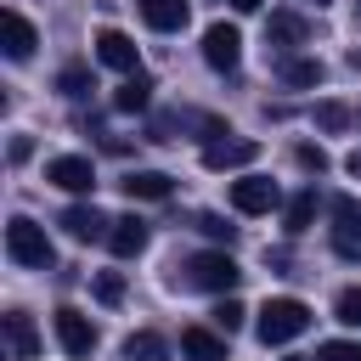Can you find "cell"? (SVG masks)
Masks as SVG:
<instances>
[{
    "label": "cell",
    "mask_w": 361,
    "mask_h": 361,
    "mask_svg": "<svg viewBox=\"0 0 361 361\" xmlns=\"http://www.w3.org/2000/svg\"><path fill=\"white\" fill-rule=\"evenodd\" d=\"M6 259L11 265H23V271H51V237H45V226H34L28 214H11V226H6Z\"/></svg>",
    "instance_id": "1"
},
{
    "label": "cell",
    "mask_w": 361,
    "mask_h": 361,
    "mask_svg": "<svg viewBox=\"0 0 361 361\" xmlns=\"http://www.w3.org/2000/svg\"><path fill=\"white\" fill-rule=\"evenodd\" d=\"M175 130H180V135H192V141H209V147L231 135V124H226V118L197 113V107H175V113H158V118H152V141H175Z\"/></svg>",
    "instance_id": "2"
},
{
    "label": "cell",
    "mask_w": 361,
    "mask_h": 361,
    "mask_svg": "<svg viewBox=\"0 0 361 361\" xmlns=\"http://www.w3.org/2000/svg\"><path fill=\"white\" fill-rule=\"evenodd\" d=\"M305 327H310V305H305V299H265V310H259V322H254L259 344H288V338H299Z\"/></svg>",
    "instance_id": "3"
},
{
    "label": "cell",
    "mask_w": 361,
    "mask_h": 361,
    "mask_svg": "<svg viewBox=\"0 0 361 361\" xmlns=\"http://www.w3.org/2000/svg\"><path fill=\"white\" fill-rule=\"evenodd\" d=\"M180 271H186V282L203 288V293H231V288L243 282V271H237L231 254H192Z\"/></svg>",
    "instance_id": "4"
},
{
    "label": "cell",
    "mask_w": 361,
    "mask_h": 361,
    "mask_svg": "<svg viewBox=\"0 0 361 361\" xmlns=\"http://www.w3.org/2000/svg\"><path fill=\"white\" fill-rule=\"evenodd\" d=\"M203 62H209L214 73H237V62H243V34H237L231 23H209V34H203Z\"/></svg>",
    "instance_id": "5"
},
{
    "label": "cell",
    "mask_w": 361,
    "mask_h": 361,
    "mask_svg": "<svg viewBox=\"0 0 361 361\" xmlns=\"http://www.w3.org/2000/svg\"><path fill=\"white\" fill-rule=\"evenodd\" d=\"M276 203H282L276 180H265V175H243V180H231V209H237V214H271Z\"/></svg>",
    "instance_id": "6"
},
{
    "label": "cell",
    "mask_w": 361,
    "mask_h": 361,
    "mask_svg": "<svg viewBox=\"0 0 361 361\" xmlns=\"http://www.w3.org/2000/svg\"><path fill=\"white\" fill-rule=\"evenodd\" d=\"M56 338H62V350H68L73 361H85V355L96 350V322H90L85 310L62 305V310H56Z\"/></svg>",
    "instance_id": "7"
},
{
    "label": "cell",
    "mask_w": 361,
    "mask_h": 361,
    "mask_svg": "<svg viewBox=\"0 0 361 361\" xmlns=\"http://www.w3.org/2000/svg\"><path fill=\"white\" fill-rule=\"evenodd\" d=\"M333 248L344 259H361V203L355 197H333Z\"/></svg>",
    "instance_id": "8"
},
{
    "label": "cell",
    "mask_w": 361,
    "mask_h": 361,
    "mask_svg": "<svg viewBox=\"0 0 361 361\" xmlns=\"http://www.w3.org/2000/svg\"><path fill=\"white\" fill-rule=\"evenodd\" d=\"M96 56H102L107 68H118L124 79H130V73H141V68H135V62H141V51H135V39H130V34H118V28H102V34H96Z\"/></svg>",
    "instance_id": "9"
},
{
    "label": "cell",
    "mask_w": 361,
    "mask_h": 361,
    "mask_svg": "<svg viewBox=\"0 0 361 361\" xmlns=\"http://www.w3.org/2000/svg\"><path fill=\"white\" fill-rule=\"evenodd\" d=\"M0 39H6V56L11 62H28L34 45H39V34H34V23L23 11H0Z\"/></svg>",
    "instance_id": "10"
},
{
    "label": "cell",
    "mask_w": 361,
    "mask_h": 361,
    "mask_svg": "<svg viewBox=\"0 0 361 361\" xmlns=\"http://www.w3.org/2000/svg\"><path fill=\"white\" fill-rule=\"evenodd\" d=\"M62 231H68V237H79V243H96V237L107 243V231H113V220H107V214H102L96 203H73V209L62 214Z\"/></svg>",
    "instance_id": "11"
},
{
    "label": "cell",
    "mask_w": 361,
    "mask_h": 361,
    "mask_svg": "<svg viewBox=\"0 0 361 361\" xmlns=\"http://www.w3.org/2000/svg\"><path fill=\"white\" fill-rule=\"evenodd\" d=\"M259 158V141H214V147H203V169H248Z\"/></svg>",
    "instance_id": "12"
},
{
    "label": "cell",
    "mask_w": 361,
    "mask_h": 361,
    "mask_svg": "<svg viewBox=\"0 0 361 361\" xmlns=\"http://www.w3.org/2000/svg\"><path fill=\"white\" fill-rule=\"evenodd\" d=\"M45 180L62 186V192H90L96 186V169H90V158H51L45 164Z\"/></svg>",
    "instance_id": "13"
},
{
    "label": "cell",
    "mask_w": 361,
    "mask_h": 361,
    "mask_svg": "<svg viewBox=\"0 0 361 361\" xmlns=\"http://www.w3.org/2000/svg\"><path fill=\"white\" fill-rule=\"evenodd\" d=\"M6 344H11V361H34L39 355V333H34L28 310H6Z\"/></svg>",
    "instance_id": "14"
},
{
    "label": "cell",
    "mask_w": 361,
    "mask_h": 361,
    "mask_svg": "<svg viewBox=\"0 0 361 361\" xmlns=\"http://www.w3.org/2000/svg\"><path fill=\"white\" fill-rule=\"evenodd\" d=\"M135 6H141V23L158 28V34H175V28H186V17H192L186 0H135Z\"/></svg>",
    "instance_id": "15"
},
{
    "label": "cell",
    "mask_w": 361,
    "mask_h": 361,
    "mask_svg": "<svg viewBox=\"0 0 361 361\" xmlns=\"http://www.w3.org/2000/svg\"><path fill=\"white\" fill-rule=\"evenodd\" d=\"M107 248H113L118 259H135V254L147 248V220H135V214L113 220V231H107Z\"/></svg>",
    "instance_id": "16"
},
{
    "label": "cell",
    "mask_w": 361,
    "mask_h": 361,
    "mask_svg": "<svg viewBox=\"0 0 361 361\" xmlns=\"http://www.w3.org/2000/svg\"><path fill=\"white\" fill-rule=\"evenodd\" d=\"M305 34H310L305 17H293V11H271V23H265V39H271L282 56H288L293 45H305Z\"/></svg>",
    "instance_id": "17"
},
{
    "label": "cell",
    "mask_w": 361,
    "mask_h": 361,
    "mask_svg": "<svg viewBox=\"0 0 361 361\" xmlns=\"http://www.w3.org/2000/svg\"><path fill=\"white\" fill-rule=\"evenodd\" d=\"M180 355L186 361H226V338L209 333V327H186L180 333Z\"/></svg>",
    "instance_id": "18"
},
{
    "label": "cell",
    "mask_w": 361,
    "mask_h": 361,
    "mask_svg": "<svg viewBox=\"0 0 361 361\" xmlns=\"http://www.w3.org/2000/svg\"><path fill=\"white\" fill-rule=\"evenodd\" d=\"M276 79L282 85H322V62L316 56H276Z\"/></svg>",
    "instance_id": "19"
},
{
    "label": "cell",
    "mask_w": 361,
    "mask_h": 361,
    "mask_svg": "<svg viewBox=\"0 0 361 361\" xmlns=\"http://www.w3.org/2000/svg\"><path fill=\"white\" fill-rule=\"evenodd\" d=\"M147 102H152V79H147V73H130V79L113 90V107H118V113H147Z\"/></svg>",
    "instance_id": "20"
},
{
    "label": "cell",
    "mask_w": 361,
    "mask_h": 361,
    "mask_svg": "<svg viewBox=\"0 0 361 361\" xmlns=\"http://www.w3.org/2000/svg\"><path fill=\"white\" fill-rule=\"evenodd\" d=\"M118 186H124L130 197H152V203H164V197H169V175H158V169H130Z\"/></svg>",
    "instance_id": "21"
},
{
    "label": "cell",
    "mask_w": 361,
    "mask_h": 361,
    "mask_svg": "<svg viewBox=\"0 0 361 361\" xmlns=\"http://www.w3.org/2000/svg\"><path fill=\"white\" fill-rule=\"evenodd\" d=\"M164 355H169V344L158 333H130L124 338V361H164Z\"/></svg>",
    "instance_id": "22"
},
{
    "label": "cell",
    "mask_w": 361,
    "mask_h": 361,
    "mask_svg": "<svg viewBox=\"0 0 361 361\" xmlns=\"http://www.w3.org/2000/svg\"><path fill=\"white\" fill-rule=\"evenodd\" d=\"M282 220H288V231H293V237H299V231H310V220H316V186H305V192L288 203V214H282Z\"/></svg>",
    "instance_id": "23"
},
{
    "label": "cell",
    "mask_w": 361,
    "mask_h": 361,
    "mask_svg": "<svg viewBox=\"0 0 361 361\" xmlns=\"http://www.w3.org/2000/svg\"><path fill=\"white\" fill-rule=\"evenodd\" d=\"M56 90H62V96H73V102H79V96H90V68H79V62H73V68H62V73H56Z\"/></svg>",
    "instance_id": "24"
},
{
    "label": "cell",
    "mask_w": 361,
    "mask_h": 361,
    "mask_svg": "<svg viewBox=\"0 0 361 361\" xmlns=\"http://www.w3.org/2000/svg\"><path fill=\"white\" fill-rule=\"evenodd\" d=\"M209 316H214V327H220V333H237V327H243V316H248V310H243V305H237V299H231V293H226V299H220V305H214V310H209Z\"/></svg>",
    "instance_id": "25"
},
{
    "label": "cell",
    "mask_w": 361,
    "mask_h": 361,
    "mask_svg": "<svg viewBox=\"0 0 361 361\" xmlns=\"http://www.w3.org/2000/svg\"><path fill=\"white\" fill-rule=\"evenodd\" d=\"M333 316H338L344 327H361V288H344V293L333 299Z\"/></svg>",
    "instance_id": "26"
},
{
    "label": "cell",
    "mask_w": 361,
    "mask_h": 361,
    "mask_svg": "<svg viewBox=\"0 0 361 361\" xmlns=\"http://www.w3.org/2000/svg\"><path fill=\"white\" fill-rule=\"evenodd\" d=\"M316 361H361V344L355 338H327V344H316Z\"/></svg>",
    "instance_id": "27"
},
{
    "label": "cell",
    "mask_w": 361,
    "mask_h": 361,
    "mask_svg": "<svg viewBox=\"0 0 361 361\" xmlns=\"http://www.w3.org/2000/svg\"><path fill=\"white\" fill-rule=\"evenodd\" d=\"M192 226H197V231H203V237H214V243H226V248H231V243H237V226H226V220H220V214H197V220H192Z\"/></svg>",
    "instance_id": "28"
},
{
    "label": "cell",
    "mask_w": 361,
    "mask_h": 361,
    "mask_svg": "<svg viewBox=\"0 0 361 361\" xmlns=\"http://www.w3.org/2000/svg\"><path fill=\"white\" fill-rule=\"evenodd\" d=\"M316 124H322V130H344V124H350V107H344V102H316Z\"/></svg>",
    "instance_id": "29"
},
{
    "label": "cell",
    "mask_w": 361,
    "mask_h": 361,
    "mask_svg": "<svg viewBox=\"0 0 361 361\" xmlns=\"http://www.w3.org/2000/svg\"><path fill=\"white\" fill-rule=\"evenodd\" d=\"M96 299H102V305H118V299H124V276H118V271H96Z\"/></svg>",
    "instance_id": "30"
},
{
    "label": "cell",
    "mask_w": 361,
    "mask_h": 361,
    "mask_svg": "<svg viewBox=\"0 0 361 361\" xmlns=\"http://www.w3.org/2000/svg\"><path fill=\"white\" fill-rule=\"evenodd\" d=\"M293 164H299V169H310V175H322V169H327V152H322V147H310V141H299V147H293Z\"/></svg>",
    "instance_id": "31"
},
{
    "label": "cell",
    "mask_w": 361,
    "mask_h": 361,
    "mask_svg": "<svg viewBox=\"0 0 361 361\" xmlns=\"http://www.w3.org/2000/svg\"><path fill=\"white\" fill-rule=\"evenodd\" d=\"M28 152H34V141H28V135H17V141H11V164H23Z\"/></svg>",
    "instance_id": "32"
},
{
    "label": "cell",
    "mask_w": 361,
    "mask_h": 361,
    "mask_svg": "<svg viewBox=\"0 0 361 361\" xmlns=\"http://www.w3.org/2000/svg\"><path fill=\"white\" fill-rule=\"evenodd\" d=\"M265 0H231V11H259Z\"/></svg>",
    "instance_id": "33"
},
{
    "label": "cell",
    "mask_w": 361,
    "mask_h": 361,
    "mask_svg": "<svg viewBox=\"0 0 361 361\" xmlns=\"http://www.w3.org/2000/svg\"><path fill=\"white\" fill-rule=\"evenodd\" d=\"M282 361H305V355H282Z\"/></svg>",
    "instance_id": "34"
},
{
    "label": "cell",
    "mask_w": 361,
    "mask_h": 361,
    "mask_svg": "<svg viewBox=\"0 0 361 361\" xmlns=\"http://www.w3.org/2000/svg\"><path fill=\"white\" fill-rule=\"evenodd\" d=\"M316 6H322V0H316Z\"/></svg>",
    "instance_id": "35"
}]
</instances>
